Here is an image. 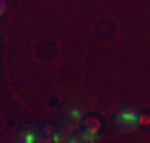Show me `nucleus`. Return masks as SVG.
<instances>
[{
  "label": "nucleus",
  "mask_w": 150,
  "mask_h": 143,
  "mask_svg": "<svg viewBox=\"0 0 150 143\" xmlns=\"http://www.w3.org/2000/svg\"><path fill=\"white\" fill-rule=\"evenodd\" d=\"M69 141H71V143H91V141H93V134H88L86 129H76V131L71 129Z\"/></svg>",
  "instance_id": "obj_6"
},
{
  "label": "nucleus",
  "mask_w": 150,
  "mask_h": 143,
  "mask_svg": "<svg viewBox=\"0 0 150 143\" xmlns=\"http://www.w3.org/2000/svg\"><path fill=\"white\" fill-rule=\"evenodd\" d=\"M19 138L24 143H41V127H33V124H24L19 129Z\"/></svg>",
  "instance_id": "obj_3"
},
{
  "label": "nucleus",
  "mask_w": 150,
  "mask_h": 143,
  "mask_svg": "<svg viewBox=\"0 0 150 143\" xmlns=\"http://www.w3.org/2000/svg\"><path fill=\"white\" fill-rule=\"evenodd\" d=\"M138 115H141V110L134 107V105L119 107L117 115H115V127H119L122 131H134V129H138Z\"/></svg>",
  "instance_id": "obj_1"
},
{
  "label": "nucleus",
  "mask_w": 150,
  "mask_h": 143,
  "mask_svg": "<svg viewBox=\"0 0 150 143\" xmlns=\"http://www.w3.org/2000/svg\"><path fill=\"white\" fill-rule=\"evenodd\" d=\"M71 134V124L69 122H60V124H52V141H69Z\"/></svg>",
  "instance_id": "obj_4"
},
{
  "label": "nucleus",
  "mask_w": 150,
  "mask_h": 143,
  "mask_svg": "<svg viewBox=\"0 0 150 143\" xmlns=\"http://www.w3.org/2000/svg\"><path fill=\"white\" fill-rule=\"evenodd\" d=\"M148 124H150L148 112H141V115H138V127H148Z\"/></svg>",
  "instance_id": "obj_7"
},
{
  "label": "nucleus",
  "mask_w": 150,
  "mask_h": 143,
  "mask_svg": "<svg viewBox=\"0 0 150 143\" xmlns=\"http://www.w3.org/2000/svg\"><path fill=\"white\" fill-rule=\"evenodd\" d=\"M7 12V0H0V17Z\"/></svg>",
  "instance_id": "obj_8"
},
{
  "label": "nucleus",
  "mask_w": 150,
  "mask_h": 143,
  "mask_svg": "<svg viewBox=\"0 0 150 143\" xmlns=\"http://www.w3.org/2000/svg\"><path fill=\"white\" fill-rule=\"evenodd\" d=\"M62 117H64V122H69L71 127H74V124H81V119H83V110H81L79 105L67 103V105H62Z\"/></svg>",
  "instance_id": "obj_2"
},
{
  "label": "nucleus",
  "mask_w": 150,
  "mask_h": 143,
  "mask_svg": "<svg viewBox=\"0 0 150 143\" xmlns=\"http://www.w3.org/2000/svg\"><path fill=\"white\" fill-rule=\"evenodd\" d=\"M81 124H83V129L88 131V134H100V129H103V122L98 119V117H93V115H83V119H81Z\"/></svg>",
  "instance_id": "obj_5"
}]
</instances>
